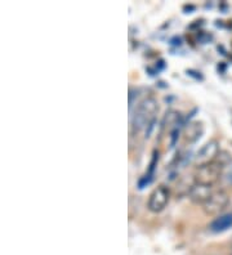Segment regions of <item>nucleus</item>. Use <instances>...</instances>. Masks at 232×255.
<instances>
[{
    "mask_svg": "<svg viewBox=\"0 0 232 255\" xmlns=\"http://www.w3.org/2000/svg\"><path fill=\"white\" fill-rule=\"evenodd\" d=\"M226 179H227V182H229V183L232 184V165L229 168V170H227Z\"/></svg>",
    "mask_w": 232,
    "mask_h": 255,
    "instance_id": "9b49d317",
    "label": "nucleus"
},
{
    "mask_svg": "<svg viewBox=\"0 0 232 255\" xmlns=\"http://www.w3.org/2000/svg\"><path fill=\"white\" fill-rule=\"evenodd\" d=\"M158 110L159 103L154 97L145 98L139 103L133 118H132V133L138 134L139 131L146 129V137H149L151 130L154 129L155 122H156L155 115H156Z\"/></svg>",
    "mask_w": 232,
    "mask_h": 255,
    "instance_id": "f257e3e1",
    "label": "nucleus"
},
{
    "mask_svg": "<svg viewBox=\"0 0 232 255\" xmlns=\"http://www.w3.org/2000/svg\"><path fill=\"white\" fill-rule=\"evenodd\" d=\"M169 137H170V147H174L176 146V142L178 140V137H180V129H178V128H174L173 130L170 131Z\"/></svg>",
    "mask_w": 232,
    "mask_h": 255,
    "instance_id": "9d476101",
    "label": "nucleus"
},
{
    "mask_svg": "<svg viewBox=\"0 0 232 255\" xmlns=\"http://www.w3.org/2000/svg\"><path fill=\"white\" fill-rule=\"evenodd\" d=\"M230 255H232V252H231V254H230Z\"/></svg>",
    "mask_w": 232,
    "mask_h": 255,
    "instance_id": "f8f14e48",
    "label": "nucleus"
},
{
    "mask_svg": "<svg viewBox=\"0 0 232 255\" xmlns=\"http://www.w3.org/2000/svg\"><path fill=\"white\" fill-rule=\"evenodd\" d=\"M203 133H204V127H203L201 123H191V124H189V127L186 128L185 130L186 142L194 143V142H196L203 135Z\"/></svg>",
    "mask_w": 232,
    "mask_h": 255,
    "instance_id": "1a4fd4ad",
    "label": "nucleus"
},
{
    "mask_svg": "<svg viewBox=\"0 0 232 255\" xmlns=\"http://www.w3.org/2000/svg\"><path fill=\"white\" fill-rule=\"evenodd\" d=\"M223 170H225V168L221 164H218L216 160L213 162H209V164L200 165L196 168L195 182L213 186L221 178Z\"/></svg>",
    "mask_w": 232,
    "mask_h": 255,
    "instance_id": "f03ea898",
    "label": "nucleus"
},
{
    "mask_svg": "<svg viewBox=\"0 0 232 255\" xmlns=\"http://www.w3.org/2000/svg\"><path fill=\"white\" fill-rule=\"evenodd\" d=\"M232 227V214H222L218 215L211 224H209V230L214 234H220V232H225L229 228Z\"/></svg>",
    "mask_w": 232,
    "mask_h": 255,
    "instance_id": "0eeeda50",
    "label": "nucleus"
},
{
    "mask_svg": "<svg viewBox=\"0 0 232 255\" xmlns=\"http://www.w3.org/2000/svg\"><path fill=\"white\" fill-rule=\"evenodd\" d=\"M170 200V191L167 186L156 187L151 192L147 202V208L152 213L163 212Z\"/></svg>",
    "mask_w": 232,
    "mask_h": 255,
    "instance_id": "20e7f679",
    "label": "nucleus"
},
{
    "mask_svg": "<svg viewBox=\"0 0 232 255\" xmlns=\"http://www.w3.org/2000/svg\"><path fill=\"white\" fill-rule=\"evenodd\" d=\"M230 196L226 191L217 190L203 205V210L208 215H220L229 206Z\"/></svg>",
    "mask_w": 232,
    "mask_h": 255,
    "instance_id": "7ed1b4c3",
    "label": "nucleus"
},
{
    "mask_svg": "<svg viewBox=\"0 0 232 255\" xmlns=\"http://www.w3.org/2000/svg\"><path fill=\"white\" fill-rule=\"evenodd\" d=\"M158 162H159V151L155 149L154 152H152L151 161H150V165H149V170H147V173H146V174L143 175L138 182V186L141 190L145 188L146 186H149V184L152 182V178H154L155 170H156V166H158Z\"/></svg>",
    "mask_w": 232,
    "mask_h": 255,
    "instance_id": "6e6552de",
    "label": "nucleus"
},
{
    "mask_svg": "<svg viewBox=\"0 0 232 255\" xmlns=\"http://www.w3.org/2000/svg\"><path fill=\"white\" fill-rule=\"evenodd\" d=\"M213 192V186H211V184L194 182L189 188V197L194 204L204 205L205 202L208 201V199L212 196V193Z\"/></svg>",
    "mask_w": 232,
    "mask_h": 255,
    "instance_id": "423d86ee",
    "label": "nucleus"
},
{
    "mask_svg": "<svg viewBox=\"0 0 232 255\" xmlns=\"http://www.w3.org/2000/svg\"><path fill=\"white\" fill-rule=\"evenodd\" d=\"M220 152H221L220 142H218L217 139L209 140L207 144H204V146L201 147V149L198 152V155H196L195 157L196 165L200 166V165H205V164H209V162H213Z\"/></svg>",
    "mask_w": 232,
    "mask_h": 255,
    "instance_id": "39448f33",
    "label": "nucleus"
}]
</instances>
